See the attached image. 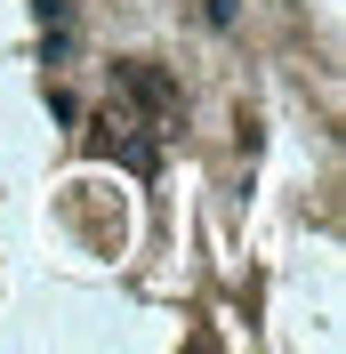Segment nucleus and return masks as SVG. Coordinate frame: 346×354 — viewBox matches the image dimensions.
<instances>
[{
  "instance_id": "f257e3e1",
  "label": "nucleus",
  "mask_w": 346,
  "mask_h": 354,
  "mask_svg": "<svg viewBox=\"0 0 346 354\" xmlns=\"http://www.w3.org/2000/svg\"><path fill=\"white\" fill-rule=\"evenodd\" d=\"M89 145H97V153H113V161H129V169H153V161H161V129H153L129 97H105V113H97Z\"/></svg>"
},
{
  "instance_id": "f03ea898",
  "label": "nucleus",
  "mask_w": 346,
  "mask_h": 354,
  "mask_svg": "<svg viewBox=\"0 0 346 354\" xmlns=\"http://www.w3.org/2000/svg\"><path fill=\"white\" fill-rule=\"evenodd\" d=\"M113 97H129L137 113H145L161 137H177V121H185V97H177V81L161 65H145V57H121L113 65Z\"/></svg>"
}]
</instances>
